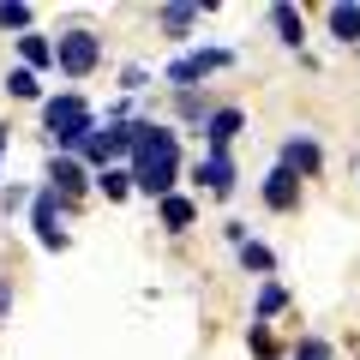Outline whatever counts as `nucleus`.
Wrapping results in <instances>:
<instances>
[{"instance_id":"obj_1","label":"nucleus","mask_w":360,"mask_h":360,"mask_svg":"<svg viewBox=\"0 0 360 360\" xmlns=\"http://www.w3.org/2000/svg\"><path fill=\"white\" fill-rule=\"evenodd\" d=\"M132 186H139L144 198H156L162 205L168 193H174V174H180V139L168 127H144L139 120V139H132Z\"/></svg>"},{"instance_id":"obj_2","label":"nucleus","mask_w":360,"mask_h":360,"mask_svg":"<svg viewBox=\"0 0 360 360\" xmlns=\"http://www.w3.org/2000/svg\"><path fill=\"white\" fill-rule=\"evenodd\" d=\"M42 127L54 132V144H60V150H84V139L96 132V115H90V103L78 96V90H66V96L42 103Z\"/></svg>"},{"instance_id":"obj_3","label":"nucleus","mask_w":360,"mask_h":360,"mask_svg":"<svg viewBox=\"0 0 360 360\" xmlns=\"http://www.w3.org/2000/svg\"><path fill=\"white\" fill-rule=\"evenodd\" d=\"M96 60H103V37H96V30H66V37L54 42V66H60L66 78L96 72Z\"/></svg>"},{"instance_id":"obj_4","label":"nucleus","mask_w":360,"mask_h":360,"mask_svg":"<svg viewBox=\"0 0 360 360\" xmlns=\"http://www.w3.org/2000/svg\"><path fill=\"white\" fill-rule=\"evenodd\" d=\"M132 139H139V120H108L84 139V156L103 168H120V156H132Z\"/></svg>"},{"instance_id":"obj_5","label":"nucleus","mask_w":360,"mask_h":360,"mask_svg":"<svg viewBox=\"0 0 360 360\" xmlns=\"http://www.w3.org/2000/svg\"><path fill=\"white\" fill-rule=\"evenodd\" d=\"M222 66H234V54H229V49H193V54H180V60L168 66V84H174V90H193L198 78L222 72Z\"/></svg>"},{"instance_id":"obj_6","label":"nucleus","mask_w":360,"mask_h":360,"mask_svg":"<svg viewBox=\"0 0 360 360\" xmlns=\"http://www.w3.org/2000/svg\"><path fill=\"white\" fill-rule=\"evenodd\" d=\"M30 229H37V240L49 246V252H60V246H66V229H60V193H37V205H30Z\"/></svg>"},{"instance_id":"obj_7","label":"nucleus","mask_w":360,"mask_h":360,"mask_svg":"<svg viewBox=\"0 0 360 360\" xmlns=\"http://www.w3.org/2000/svg\"><path fill=\"white\" fill-rule=\"evenodd\" d=\"M193 180H198V186H210L217 198H229V193H234V162H229V150H210L205 162L193 168Z\"/></svg>"},{"instance_id":"obj_8","label":"nucleus","mask_w":360,"mask_h":360,"mask_svg":"<svg viewBox=\"0 0 360 360\" xmlns=\"http://www.w3.org/2000/svg\"><path fill=\"white\" fill-rule=\"evenodd\" d=\"M319 162H324V156H319V144H312V139H288L283 144V168L295 180H312V174H319Z\"/></svg>"},{"instance_id":"obj_9","label":"nucleus","mask_w":360,"mask_h":360,"mask_svg":"<svg viewBox=\"0 0 360 360\" xmlns=\"http://www.w3.org/2000/svg\"><path fill=\"white\" fill-rule=\"evenodd\" d=\"M264 205H270V210H295V205H300V180L288 174V168H270V180H264Z\"/></svg>"},{"instance_id":"obj_10","label":"nucleus","mask_w":360,"mask_h":360,"mask_svg":"<svg viewBox=\"0 0 360 360\" xmlns=\"http://www.w3.org/2000/svg\"><path fill=\"white\" fill-rule=\"evenodd\" d=\"M246 127V115L240 108H217V115H205V139H210V150H229V139Z\"/></svg>"},{"instance_id":"obj_11","label":"nucleus","mask_w":360,"mask_h":360,"mask_svg":"<svg viewBox=\"0 0 360 360\" xmlns=\"http://www.w3.org/2000/svg\"><path fill=\"white\" fill-rule=\"evenodd\" d=\"M78 186H84V168H78L72 156H54V162H49V193H60V198H72Z\"/></svg>"},{"instance_id":"obj_12","label":"nucleus","mask_w":360,"mask_h":360,"mask_svg":"<svg viewBox=\"0 0 360 360\" xmlns=\"http://www.w3.org/2000/svg\"><path fill=\"white\" fill-rule=\"evenodd\" d=\"M270 25H276V42L300 49V37H307V18H300L295 6H270Z\"/></svg>"},{"instance_id":"obj_13","label":"nucleus","mask_w":360,"mask_h":360,"mask_svg":"<svg viewBox=\"0 0 360 360\" xmlns=\"http://www.w3.org/2000/svg\"><path fill=\"white\" fill-rule=\"evenodd\" d=\"M156 210H162V229H168V234L193 229V217H198V210H193V198H174V193H168V198H162Z\"/></svg>"},{"instance_id":"obj_14","label":"nucleus","mask_w":360,"mask_h":360,"mask_svg":"<svg viewBox=\"0 0 360 360\" xmlns=\"http://www.w3.org/2000/svg\"><path fill=\"white\" fill-rule=\"evenodd\" d=\"M330 37L342 42H360V6H330Z\"/></svg>"},{"instance_id":"obj_15","label":"nucleus","mask_w":360,"mask_h":360,"mask_svg":"<svg viewBox=\"0 0 360 360\" xmlns=\"http://www.w3.org/2000/svg\"><path fill=\"white\" fill-rule=\"evenodd\" d=\"M18 54H25L30 72H37V66H54V42L49 37H18Z\"/></svg>"},{"instance_id":"obj_16","label":"nucleus","mask_w":360,"mask_h":360,"mask_svg":"<svg viewBox=\"0 0 360 360\" xmlns=\"http://www.w3.org/2000/svg\"><path fill=\"white\" fill-rule=\"evenodd\" d=\"M156 18H162V30H168V37H186V30L198 25V6H162Z\"/></svg>"},{"instance_id":"obj_17","label":"nucleus","mask_w":360,"mask_h":360,"mask_svg":"<svg viewBox=\"0 0 360 360\" xmlns=\"http://www.w3.org/2000/svg\"><path fill=\"white\" fill-rule=\"evenodd\" d=\"M6 96H42V84H37V72H30V66H13V72H6Z\"/></svg>"},{"instance_id":"obj_18","label":"nucleus","mask_w":360,"mask_h":360,"mask_svg":"<svg viewBox=\"0 0 360 360\" xmlns=\"http://www.w3.org/2000/svg\"><path fill=\"white\" fill-rule=\"evenodd\" d=\"M240 264H246V270H258V276H270V270H276V258H270V246L240 240Z\"/></svg>"},{"instance_id":"obj_19","label":"nucleus","mask_w":360,"mask_h":360,"mask_svg":"<svg viewBox=\"0 0 360 360\" xmlns=\"http://www.w3.org/2000/svg\"><path fill=\"white\" fill-rule=\"evenodd\" d=\"M96 186H103L108 198H127V193H132V174H127V168H103V174H96Z\"/></svg>"},{"instance_id":"obj_20","label":"nucleus","mask_w":360,"mask_h":360,"mask_svg":"<svg viewBox=\"0 0 360 360\" xmlns=\"http://www.w3.org/2000/svg\"><path fill=\"white\" fill-rule=\"evenodd\" d=\"M25 25H30V6H25V0L0 6V30H25Z\"/></svg>"},{"instance_id":"obj_21","label":"nucleus","mask_w":360,"mask_h":360,"mask_svg":"<svg viewBox=\"0 0 360 360\" xmlns=\"http://www.w3.org/2000/svg\"><path fill=\"white\" fill-rule=\"evenodd\" d=\"M283 288H276V283H264V288H258V319H270V312H283Z\"/></svg>"},{"instance_id":"obj_22","label":"nucleus","mask_w":360,"mask_h":360,"mask_svg":"<svg viewBox=\"0 0 360 360\" xmlns=\"http://www.w3.org/2000/svg\"><path fill=\"white\" fill-rule=\"evenodd\" d=\"M246 342H252V354H258V360H276V336H270L264 324H252V336H246Z\"/></svg>"},{"instance_id":"obj_23","label":"nucleus","mask_w":360,"mask_h":360,"mask_svg":"<svg viewBox=\"0 0 360 360\" xmlns=\"http://www.w3.org/2000/svg\"><path fill=\"white\" fill-rule=\"evenodd\" d=\"M295 360H330V342H319V336H307V342L295 348Z\"/></svg>"},{"instance_id":"obj_24","label":"nucleus","mask_w":360,"mask_h":360,"mask_svg":"<svg viewBox=\"0 0 360 360\" xmlns=\"http://www.w3.org/2000/svg\"><path fill=\"white\" fill-rule=\"evenodd\" d=\"M6 300H13V288H6V283H0V312H6Z\"/></svg>"},{"instance_id":"obj_25","label":"nucleus","mask_w":360,"mask_h":360,"mask_svg":"<svg viewBox=\"0 0 360 360\" xmlns=\"http://www.w3.org/2000/svg\"><path fill=\"white\" fill-rule=\"evenodd\" d=\"M6 144H13V132H6V127H0V150H6Z\"/></svg>"}]
</instances>
